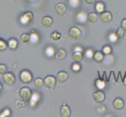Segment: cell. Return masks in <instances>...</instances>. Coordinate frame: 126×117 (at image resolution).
<instances>
[{"instance_id": "13", "label": "cell", "mask_w": 126, "mask_h": 117, "mask_svg": "<svg viewBox=\"0 0 126 117\" xmlns=\"http://www.w3.org/2000/svg\"><path fill=\"white\" fill-rule=\"evenodd\" d=\"M68 79V73L65 71H60L57 73V80L60 83H64Z\"/></svg>"}, {"instance_id": "6", "label": "cell", "mask_w": 126, "mask_h": 117, "mask_svg": "<svg viewBox=\"0 0 126 117\" xmlns=\"http://www.w3.org/2000/svg\"><path fill=\"white\" fill-rule=\"evenodd\" d=\"M93 99L97 103H103L105 100V94L101 90H98L93 94Z\"/></svg>"}, {"instance_id": "25", "label": "cell", "mask_w": 126, "mask_h": 117, "mask_svg": "<svg viewBox=\"0 0 126 117\" xmlns=\"http://www.w3.org/2000/svg\"><path fill=\"white\" fill-rule=\"evenodd\" d=\"M125 30L122 27H120L118 28L116 31V34H117V37H118V39H121L124 36H125Z\"/></svg>"}, {"instance_id": "16", "label": "cell", "mask_w": 126, "mask_h": 117, "mask_svg": "<svg viewBox=\"0 0 126 117\" xmlns=\"http://www.w3.org/2000/svg\"><path fill=\"white\" fill-rule=\"evenodd\" d=\"M72 58L75 62L80 63L82 60V59H83V53L81 52H75L72 54Z\"/></svg>"}, {"instance_id": "14", "label": "cell", "mask_w": 126, "mask_h": 117, "mask_svg": "<svg viewBox=\"0 0 126 117\" xmlns=\"http://www.w3.org/2000/svg\"><path fill=\"white\" fill-rule=\"evenodd\" d=\"M98 18H99V16L97 14V13H95V12H91L87 15V21H89V22L92 24L97 22Z\"/></svg>"}, {"instance_id": "17", "label": "cell", "mask_w": 126, "mask_h": 117, "mask_svg": "<svg viewBox=\"0 0 126 117\" xmlns=\"http://www.w3.org/2000/svg\"><path fill=\"white\" fill-rule=\"evenodd\" d=\"M104 59V54L103 53V52H95L93 55V59L95 60L96 62H102Z\"/></svg>"}, {"instance_id": "26", "label": "cell", "mask_w": 126, "mask_h": 117, "mask_svg": "<svg viewBox=\"0 0 126 117\" xmlns=\"http://www.w3.org/2000/svg\"><path fill=\"white\" fill-rule=\"evenodd\" d=\"M102 52L104 55H110L112 52V49L110 45H104L102 49Z\"/></svg>"}, {"instance_id": "36", "label": "cell", "mask_w": 126, "mask_h": 117, "mask_svg": "<svg viewBox=\"0 0 126 117\" xmlns=\"http://www.w3.org/2000/svg\"><path fill=\"white\" fill-rule=\"evenodd\" d=\"M2 85L0 83V91H2Z\"/></svg>"}, {"instance_id": "31", "label": "cell", "mask_w": 126, "mask_h": 117, "mask_svg": "<svg viewBox=\"0 0 126 117\" xmlns=\"http://www.w3.org/2000/svg\"><path fill=\"white\" fill-rule=\"evenodd\" d=\"M23 101H16V102H15L16 107L18 108V109H21V108H24V102Z\"/></svg>"}, {"instance_id": "2", "label": "cell", "mask_w": 126, "mask_h": 117, "mask_svg": "<svg viewBox=\"0 0 126 117\" xmlns=\"http://www.w3.org/2000/svg\"><path fill=\"white\" fill-rule=\"evenodd\" d=\"M32 73L28 70H22L20 73V80L24 84H28L32 80Z\"/></svg>"}, {"instance_id": "37", "label": "cell", "mask_w": 126, "mask_h": 117, "mask_svg": "<svg viewBox=\"0 0 126 117\" xmlns=\"http://www.w3.org/2000/svg\"><path fill=\"white\" fill-rule=\"evenodd\" d=\"M125 84H126V77L125 78Z\"/></svg>"}, {"instance_id": "35", "label": "cell", "mask_w": 126, "mask_h": 117, "mask_svg": "<svg viewBox=\"0 0 126 117\" xmlns=\"http://www.w3.org/2000/svg\"><path fill=\"white\" fill-rule=\"evenodd\" d=\"M95 1H96V0H85V2L88 4H93L95 2Z\"/></svg>"}, {"instance_id": "1", "label": "cell", "mask_w": 126, "mask_h": 117, "mask_svg": "<svg viewBox=\"0 0 126 117\" xmlns=\"http://www.w3.org/2000/svg\"><path fill=\"white\" fill-rule=\"evenodd\" d=\"M19 95L20 97L23 99L24 101H30V99L32 98V90L30 89L29 88H27V87H24L20 90V92H19Z\"/></svg>"}, {"instance_id": "32", "label": "cell", "mask_w": 126, "mask_h": 117, "mask_svg": "<svg viewBox=\"0 0 126 117\" xmlns=\"http://www.w3.org/2000/svg\"><path fill=\"white\" fill-rule=\"evenodd\" d=\"M94 52H93V49H87V50L85 51V56L87 57V56H88V55L89 54V58H93Z\"/></svg>"}, {"instance_id": "20", "label": "cell", "mask_w": 126, "mask_h": 117, "mask_svg": "<svg viewBox=\"0 0 126 117\" xmlns=\"http://www.w3.org/2000/svg\"><path fill=\"white\" fill-rule=\"evenodd\" d=\"M7 44H8V47L10 48V49H16L18 42H17V41L15 38H10V40L8 41Z\"/></svg>"}, {"instance_id": "30", "label": "cell", "mask_w": 126, "mask_h": 117, "mask_svg": "<svg viewBox=\"0 0 126 117\" xmlns=\"http://www.w3.org/2000/svg\"><path fill=\"white\" fill-rule=\"evenodd\" d=\"M7 72V66L5 64H0V74H4Z\"/></svg>"}, {"instance_id": "11", "label": "cell", "mask_w": 126, "mask_h": 117, "mask_svg": "<svg viewBox=\"0 0 126 117\" xmlns=\"http://www.w3.org/2000/svg\"><path fill=\"white\" fill-rule=\"evenodd\" d=\"M125 105V103L122 98H116L114 102H113V106L115 109L117 110H120V109H122L124 108Z\"/></svg>"}, {"instance_id": "33", "label": "cell", "mask_w": 126, "mask_h": 117, "mask_svg": "<svg viewBox=\"0 0 126 117\" xmlns=\"http://www.w3.org/2000/svg\"><path fill=\"white\" fill-rule=\"evenodd\" d=\"M121 27H122L125 31H126V18L123 19L122 21H121Z\"/></svg>"}, {"instance_id": "3", "label": "cell", "mask_w": 126, "mask_h": 117, "mask_svg": "<svg viewBox=\"0 0 126 117\" xmlns=\"http://www.w3.org/2000/svg\"><path fill=\"white\" fill-rule=\"evenodd\" d=\"M33 20V13L32 12H25L20 16V22L24 24H28L29 23L32 22V20Z\"/></svg>"}, {"instance_id": "19", "label": "cell", "mask_w": 126, "mask_h": 117, "mask_svg": "<svg viewBox=\"0 0 126 117\" xmlns=\"http://www.w3.org/2000/svg\"><path fill=\"white\" fill-rule=\"evenodd\" d=\"M67 55V52L63 49H60L56 53V59H59V60H62L63 59H65Z\"/></svg>"}, {"instance_id": "24", "label": "cell", "mask_w": 126, "mask_h": 117, "mask_svg": "<svg viewBox=\"0 0 126 117\" xmlns=\"http://www.w3.org/2000/svg\"><path fill=\"white\" fill-rule=\"evenodd\" d=\"M34 84L37 88H41L43 86V84H44V80H42L40 77L36 78L34 81Z\"/></svg>"}, {"instance_id": "10", "label": "cell", "mask_w": 126, "mask_h": 117, "mask_svg": "<svg viewBox=\"0 0 126 117\" xmlns=\"http://www.w3.org/2000/svg\"><path fill=\"white\" fill-rule=\"evenodd\" d=\"M112 14L108 11H104L102 13H100V20L104 24L110 23L112 20Z\"/></svg>"}, {"instance_id": "12", "label": "cell", "mask_w": 126, "mask_h": 117, "mask_svg": "<svg viewBox=\"0 0 126 117\" xmlns=\"http://www.w3.org/2000/svg\"><path fill=\"white\" fill-rule=\"evenodd\" d=\"M39 99H40V94L38 92H33L32 95V98L30 99V105L31 107H34L36 105L38 102H39Z\"/></svg>"}, {"instance_id": "8", "label": "cell", "mask_w": 126, "mask_h": 117, "mask_svg": "<svg viewBox=\"0 0 126 117\" xmlns=\"http://www.w3.org/2000/svg\"><path fill=\"white\" fill-rule=\"evenodd\" d=\"M55 11L58 15L63 16L67 12V6L63 2H59L55 6Z\"/></svg>"}, {"instance_id": "34", "label": "cell", "mask_w": 126, "mask_h": 117, "mask_svg": "<svg viewBox=\"0 0 126 117\" xmlns=\"http://www.w3.org/2000/svg\"><path fill=\"white\" fill-rule=\"evenodd\" d=\"M75 52H83V49H82L81 47H80V46H76L75 48Z\"/></svg>"}, {"instance_id": "28", "label": "cell", "mask_w": 126, "mask_h": 117, "mask_svg": "<svg viewBox=\"0 0 126 117\" xmlns=\"http://www.w3.org/2000/svg\"><path fill=\"white\" fill-rule=\"evenodd\" d=\"M71 70H73V72H79L81 70V65L79 64V63H74L71 66Z\"/></svg>"}, {"instance_id": "18", "label": "cell", "mask_w": 126, "mask_h": 117, "mask_svg": "<svg viewBox=\"0 0 126 117\" xmlns=\"http://www.w3.org/2000/svg\"><path fill=\"white\" fill-rule=\"evenodd\" d=\"M95 9L98 13H102L103 12L105 11V5L103 2H98L95 3Z\"/></svg>"}, {"instance_id": "7", "label": "cell", "mask_w": 126, "mask_h": 117, "mask_svg": "<svg viewBox=\"0 0 126 117\" xmlns=\"http://www.w3.org/2000/svg\"><path fill=\"white\" fill-rule=\"evenodd\" d=\"M44 84L48 88L53 89L56 84V78L53 76H47L44 80Z\"/></svg>"}, {"instance_id": "15", "label": "cell", "mask_w": 126, "mask_h": 117, "mask_svg": "<svg viewBox=\"0 0 126 117\" xmlns=\"http://www.w3.org/2000/svg\"><path fill=\"white\" fill-rule=\"evenodd\" d=\"M42 25L45 26V27H50L52 26L53 23V20L51 16H46L42 18Z\"/></svg>"}, {"instance_id": "23", "label": "cell", "mask_w": 126, "mask_h": 117, "mask_svg": "<svg viewBox=\"0 0 126 117\" xmlns=\"http://www.w3.org/2000/svg\"><path fill=\"white\" fill-rule=\"evenodd\" d=\"M30 39H31V35L29 34L24 33L20 35V41L23 43H28L30 41Z\"/></svg>"}, {"instance_id": "5", "label": "cell", "mask_w": 126, "mask_h": 117, "mask_svg": "<svg viewBox=\"0 0 126 117\" xmlns=\"http://www.w3.org/2000/svg\"><path fill=\"white\" fill-rule=\"evenodd\" d=\"M2 80L7 85H12L15 83V76L12 73L6 72L2 75Z\"/></svg>"}, {"instance_id": "27", "label": "cell", "mask_w": 126, "mask_h": 117, "mask_svg": "<svg viewBox=\"0 0 126 117\" xmlns=\"http://www.w3.org/2000/svg\"><path fill=\"white\" fill-rule=\"evenodd\" d=\"M11 114V111L9 108H5L1 112H0V117H6L10 116Z\"/></svg>"}, {"instance_id": "29", "label": "cell", "mask_w": 126, "mask_h": 117, "mask_svg": "<svg viewBox=\"0 0 126 117\" xmlns=\"http://www.w3.org/2000/svg\"><path fill=\"white\" fill-rule=\"evenodd\" d=\"M7 43L6 42V41L4 39L1 38L0 39V51H4L7 47Z\"/></svg>"}, {"instance_id": "21", "label": "cell", "mask_w": 126, "mask_h": 117, "mask_svg": "<svg viewBox=\"0 0 126 117\" xmlns=\"http://www.w3.org/2000/svg\"><path fill=\"white\" fill-rule=\"evenodd\" d=\"M31 35V39H30V41H32L33 44H35L38 41H39V35H38V33L35 32H32V34H30Z\"/></svg>"}, {"instance_id": "9", "label": "cell", "mask_w": 126, "mask_h": 117, "mask_svg": "<svg viewBox=\"0 0 126 117\" xmlns=\"http://www.w3.org/2000/svg\"><path fill=\"white\" fill-rule=\"evenodd\" d=\"M60 116L61 117H69L71 115V109L69 108V106L67 105V104L63 103L61 105V107H60Z\"/></svg>"}, {"instance_id": "4", "label": "cell", "mask_w": 126, "mask_h": 117, "mask_svg": "<svg viewBox=\"0 0 126 117\" xmlns=\"http://www.w3.org/2000/svg\"><path fill=\"white\" fill-rule=\"evenodd\" d=\"M69 36H70L74 40H79L80 38L81 37V31H80V29L77 27H71L69 29Z\"/></svg>"}, {"instance_id": "22", "label": "cell", "mask_w": 126, "mask_h": 117, "mask_svg": "<svg viewBox=\"0 0 126 117\" xmlns=\"http://www.w3.org/2000/svg\"><path fill=\"white\" fill-rule=\"evenodd\" d=\"M50 38L53 41H59L61 38V34L58 31H53L50 34Z\"/></svg>"}]
</instances>
